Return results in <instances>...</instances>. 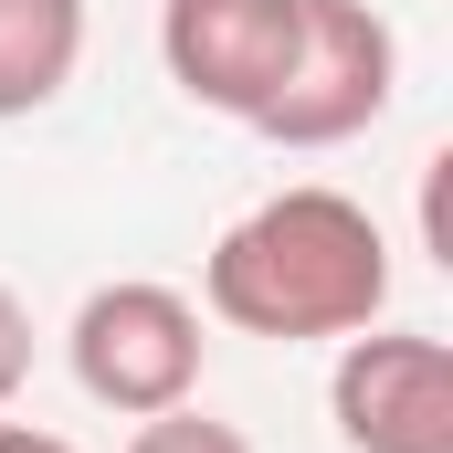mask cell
<instances>
[{
  "mask_svg": "<svg viewBox=\"0 0 453 453\" xmlns=\"http://www.w3.org/2000/svg\"><path fill=\"white\" fill-rule=\"evenodd\" d=\"M0 453H74L64 433H32V422H0Z\"/></svg>",
  "mask_w": 453,
  "mask_h": 453,
  "instance_id": "cell-9",
  "label": "cell"
},
{
  "mask_svg": "<svg viewBox=\"0 0 453 453\" xmlns=\"http://www.w3.org/2000/svg\"><path fill=\"white\" fill-rule=\"evenodd\" d=\"M390 96H401V32L369 0H306L296 11V64L264 96L253 137H274V148H348V137H369L390 116Z\"/></svg>",
  "mask_w": 453,
  "mask_h": 453,
  "instance_id": "cell-2",
  "label": "cell"
},
{
  "mask_svg": "<svg viewBox=\"0 0 453 453\" xmlns=\"http://www.w3.org/2000/svg\"><path fill=\"white\" fill-rule=\"evenodd\" d=\"M201 296H211V317L242 327V338H285V348L296 338H358L390 306V242H380V222L348 190L306 180V190L253 201L211 242Z\"/></svg>",
  "mask_w": 453,
  "mask_h": 453,
  "instance_id": "cell-1",
  "label": "cell"
},
{
  "mask_svg": "<svg viewBox=\"0 0 453 453\" xmlns=\"http://www.w3.org/2000/svg\"><path fill=\"white\" fill-rule=\"evenodd\" d=\"M127 453H253V443H242V422H211L201 401H180V411H148Z\"/></svg>",
  "mask_w": 453,
  "mask_h": 453,
  "instance_id": "cell-7",
  "label": "cell"
},
{
  "mask_svg": "<svg viewBox=\"0 0 453 453\" xmlns=\"http://www.w3.org/2000/svg\"><path fill=\"white\" fill-rule=\"evenodd\" d=\"M74 380H85V401H106L127 422H148V411H180L190 390H201V306L180 296V285H148V274H127V285H96L85 306H74Z\"/></svg>",
  "mask_w": 453,
  "mask_h": 453,
  "instance_id": "cell-3",
  "label": "cell"
},
{
  "mask_svg": "<svg viewBox=\"0 0 453 453\" xmlns=\"http://www.w3.org/2000/svg\"><path fill=\"white\" fill-rule=\"evenodd\" d=\"M296 11L306 0H158V64L190 106L253 127L296 64Z\"/></svg>",
  "mask_w": 453,
  "mask_h": 453,
  "instance_id": "cell-5",
  "label": "cell"
},
{
  "mask_svg": "<svg viewBox=\"0 0 453 453\" xmlns=\"http://www.w3.org/2000/svg\"><path fill=\"white\" fill-rule=\"evenodd\" d=\"M327 422L348 453H453V348L422 327H358L327 369Z\"/></svg>",
  "mask_w": 453,
  "mask_h": 453,
  "instance_id": "cell-4",
  "label": "cell"
},
{
  "mask_svg": "<svg viewBox=\"0 0 453 453\" xmlns=\"http://www.w3.org/2000/svg\"><path fill=\"white\" fill-rule=\"evenodd\" d=\"M85 64V0H0V127L42 116Z\"/></svg>",
  "mask_w": 453,
  "mask_h": 453,
  "instance_id": "cell-6",
  "label": "cell"
},
{
  "mask_svg": "<svg viewBox=\"0 0 453 453\" xmlns=\"http://www.w3.org/2000/svg\"><path fill=\"white\" fill-rule=\"evenodd\" d=\"M21 380H32V317H21V296L0 285V411H11Z\"/></svg>",
  "mask_w": 453,
  "mask_h": 453,
  "instance_id": "cell-8",
  "label": "cell"
}]
</instances>
